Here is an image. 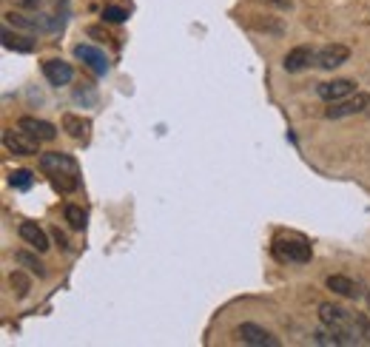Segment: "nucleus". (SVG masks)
I'll use <instances>...</instances> for the list:
<instances>
[{
	"mask_svg": "<svg viewBox=\"0 0 370 347\" xmlns=\"http://www.w3.org/2000/svg\"><path fill=\"white\" fill-rule=\"evenodd\" d=\"M353 327H356L359 344H370V316H364V313H353Z\"/></svg>",
	"mask_w": 370,
	"mask_h": 347,
	"instance_id": "aec40b11",
	"label": "nucleus"
},
{
	"mask_svg": "<svg viewBox=\"0 0 370 347\" xmlns=\"http://www.w3.org/2000/svg\"><path fill=\"white\" fill-rule=\"evenodd\" d=\"M12 4H15L18 9H38L43 0H12Z\"/></svg>",
	"mask_w": 370,
	"mask_h": 347,
	"instance_id": "393cba45",
	"label": "nucleus"
},
{
	"mask_svg": "<svg viewBox=\"0 0 370 347\" xmlns=\"http://www.w3.org/2000/svg\"><path fill=\"white\" fill-rule=\"evenodd\" d=\"M313 344H325V347H342L339 336H336L333 330H327L325 324H322V330H316V333H313Z\"/></svg>",
	"mask_w": 370,
	"mask_h": 347,
	"instance_id": "4be33fe9",
	"label": "nucleus"
},
{
	"mask_svg": "<svg viewBox=\"0 0 370 347\" xmlns=\"http://www.w3.org/2000/svg\"><path fill=\"white\" fill-rule=\"evenodd\" d=\"M271 254L276 256V262H293V265H305L313 256L310 242L299 234H279L271 245Z\"/></svg>",
	"mask_w": 370,
	"mask_h": 347,
	"instance_id": "7ed1b4c3",
	"label": "nucleus"
},
{
	"mask_svg": "<svg viewBox=\"0 0 370 347\" xmlns=\"http://www.w3.org/2000/svg\"><path fill=\"white\" fill-rule=\"evenodd\" d=\"M310 63H316V49H313V46H296V49H291V52L285 55L282 69H285L288 74H296V72H305Z\"/></svg>",
	"mask_w": 370,
	"mask_h": 347,
	"instance_id": "1a4fd4ad",
	"label": "nucleus"
},
{
	"mask_svg": "<svg viewBox=\"0 0 370 347\" xmlns=\"http://www.w3.org/2000/svg\"><path fill=\"white\" fill-rule=\"evenodd\" d=\"M74 57H77L86 69H91L97 77H106V74H108V57H106V52L80 43V46H74Z\"/></svg>",
	"mask_w": 370,
	"mask_h": 347,
	"instance_id": "6e6552de",
	"label": "nucleus"
},
{
	"mask_svg": "<svg viewBox=\"0 0 370 347\" xmlns=\"http://www.w3.org/2000/svg\"><path fill=\"white\" fill-rule=\"evenodd\" d=\"M237 336H240L245 344H251V347H279V339H276L271 330H265V327H259V324H254V322H242V324L237 327Z\"/></svg>",
	"mask_w": 370,
	"mask_h": 347,
	"instance_id": "423d86ee",
	"label": "nucleus"
},
{
	"mask_svg": "<svg viewBox=\"0 0 370 347\" xmlns=\"http://www.w3.org/2000/svg\"><path fill=\"white\" fill-rule=\"evenodd\" d=\"M60 125H63V131H66L72 140H77V142H86V140H89L91 120H86V117H80V114H63Z\"/></svg>",
	"mask_w": 370,
	"mask_h": 347,
	"instance_id": "4468645a",
	"label": "nucleus"
},
{
	"mask_svg": "<svg viewBox=\"0 0 370 347\" xmlns=\"http://www.w3.org/2000/svg\"><path fill=\"white\" fill-rule=\"evenodd\" d=\"M43 77L49 80V86H69L72 80H74V69L66 63V60H60V57H52V60H46L43 63Z\"/></svg>",
	"mask_w": 370,
	"mask_h": 347,
	"instance_id": "9d476101",
	"label": "nucleus"
},
{
	"mask_svg": "<svg viewBox=\"0 0 370 347\" xmlns=\"http://www.w3.org/2000/svg\"><path fill=\"white\" fill-rule=\"evenodd\" d=\"M18 128H23L26 134H32V137L40 140V142H52V140L57 137V128H55L52 123H46V120H38V117H21Z\"/></svg>",
	"mask_w": 370,
	"mask_h": 347,
	"instance_id": "f8f14e48",
	"label": "nucleus"
},
{
	"mask_svg": "<svg viewBox=\"0 0 370 347\" xmlns=\"http://www.w3.org/2000/svg\"><path fill=\"white\" fill-rule=\"evenodd\" d=\"M367 307H370V293H367Z\"/></svg>",
	"mask_w": 370,
	"mask_h": 347,
	"instance_id": "cd10ccee",
	"label": "nucleus"
},
{
	"mask_svg": "<svg viewBox=\"0 0 370 347\" xmlns=\"http://www.w3.org/2000/svg\"><path fill=\"white\" fill-rule=\"evenodd\" d=\"M63 217H66L69 228L83 231V225H86V214H83V208H77V205H66V208H63Z\"/></svg>",
	"mask_w": 370,
	"mask_h": 347,
	"instance_id": "412c9836",
	"label": "nucleus"
},
{
	"mask_svg": "<svg viewBox=\"0 0 370 347\" xmlns=\"http://www.w3.org/2000/svg\"><path fill=\"white\" fill-rule=\"evenodd\" d=\"M38 142H40V140H35L32 134H26L23 128H21V131H12V128L4 131V148H6L9 154H18V157H38V154H40V151H38Z\"/></svg>",
	"mask_w": 370,
	"mask_h": 347,
	"instance_id": "39448f33",
	"label": "nucleus"
},
{
	"mask_svg": "<svg viewBox=\"0 0 370 347\" xmlns=\"http://www.w3.org/2000/svg\"><path fill=\"white\" fill-rule=\"evenodd\" d=\"M268 4H274L279 9H291V0H268Z\"/></svg>",
	"mask_w": 370,
	"mask_h": 347,
	"instance_id": "bb28decb",
	"label": "nucleus"
},
{
	"mask_svg": "<svg viewBox=\"0 0 370 347\" xmlns=\"http://www.w3.org/2000/svg\"><path fill=\"white\" fill-rule=\"evenodd\" d=\"M316 94H319L325 103H339V100L356 94V83H353V80H330V83H319Z\"/></svg>",
	"mask_w": 370,
	"mask_h": 347,
	"instance_id": "9b49d317",
	"label": "nucleus"
},
{
	"mask_svg": "<svg viewBox=\"0 0 370 347\" xmlns=\"http://www.w3.org/2000/svg\"><path fill=\"white\" fill-rule=\"evenodd\" d=\"M15 262H18V265H26V268H29L32 273H38L40 279H43V276L49 273V271H46V265H43V262H40L38 256H32V254H26V251H18V254H15Z\"/></svg>",
	"mask_w": 370,
	"mask_h": 347,
	"instance_id": "6ab92c4d",
	"label": "nucleus"
},
{
	"mask_svg": "<svg viewBox=\"0 0 370 347\" xmlns=\"http://www.w3.org/2000/svg\"><path fill=\"white\" fill-rule=\"evenodd\" d=\"M9 186L18 188V191H29V188L35 186V174L26 171V168H18V171L9 174Z\"/></svg>",
	"mask_w": 370,
	"mask_h": 347,
	"instance_id": "a211bd4d",
	"label": "nucleus"
},
{
	"mask_svg": "<svg viewBox=\"0 0 370 347\" xmlns=\"http://www.w3.org/2000/svg\"><path fill=\"white\" fill-rule=\"evenodd\" d=\"M52 239H55V242H57V245H60V248H63V251H66V248H69V239H66V234H63V231H60V228H55V231H52Z\"/></svg>",
	"mask_w": 370,
	"mask_h": 347,
	"instance_id": "a878e982",
	"label": "nucleus"
},
{
	"mask_svg": "<svg viewBox=\"0 0 370 347\" xmlns=\"http://www.w3.org/2000/svg\"><path fill=\"white\" fill-rule=\"evenodd\" d=\"M40 171L49 177L52 188L60 191V194H74L80 188V165L72 154H63V151H46L40 154L38 159Z\"/></svg>",
	"mask_w": 370,
	"mask_h": 347,
	"instance_id": "f257e3e1",
	"label": "nucleus"
},
{
	"mask_svg": "<svg viewBox=\"0 0 370 347\" xmlns=\"http://www.w3.org/2000/svg\"><path fill=\"white\" fill-rule=\"evenodd\" d=\"M18 234H21V239H23L26 245H32L38 254L49 251V237H46V231H43L38 222H23V225L18 228Z\"/></svg>",
	"mask_w": 370,
	"mask_h": 347,
	"instance_id": "2eb2a0df",
	"label": "nucleus"
},
{
	"mask_svg": "<svg viewBox=\"0 0 370 347\" xmlns=\"http://www.w3.org/2000/svg\"><path fill=\"white\" fill-rule=\"evenodd\" d=\"M9 288H12V293H15L18 299H26L29 290H32V279L23 276L21 271H12V273H9Z\"/></svg>",
	"mask_w": 370,
	"mask_h": 347,
	"instance_id": "f3484780",
	"label": "nucleus"
},
{
	"mask_svg": "<svg viewBox=\"0 0 370 347\" xmlns=\"http://www.w3.org/2000/svg\"><path fill=\"white\" fill-rule=\"evenodd\" d=\"M254 26H257L259 32H271V35H282V26H279V23H271V21H265V23L259 21V23H254Z\"/></svg>",
	"mask_w": 370,
	"mask_h": 347,
	"instance_id": "b1692460",
	"label": "nucleus"
},
{
	"mask_svg": "<svg viewBox=\"0 0 370 347\" xmlns=\"http://www.w3.org/2000/svg\"><path fill=\"white\" fill-rule=\"evenodd\" d=\"M367 106H370V94H364V91H356V94H350V97H344V100H339V103H327V108H325V117H327V120L353 117V114H361Z\"/></svg>",
	"mask_w": 370,
	"mask_h": 347,
	"instance_id": "20e7f679",
	"label": "nucleus"
},
{
	"mask_svg": "<svg viewBox=\"0 0 370 347\" xmlns=\"http://www.w3.org/2000/svg\"><path fill=\"white\" fill-rule=\"evenodd\" d=\"M0 40H4V49L18 52V55H32L35 46H38L29 35H18V32H12L9 26H4V32H0Z\"/></svg>",
	"mask_w": 370,
	"mask_h": 347,
	"instance_id": "ddd939ff",
	"label": "nucleus"
},
{
	"mask_svg": "<svg viewBox=\"0 0 370 347\" xmlns=\"http://www.w3.org/2000/svg\"><path fill=\"white\" fill-rule=\"evenodd\" d=\"M327 290H333V293H339V296H347V299H356V296H361V290H359V285L350 279V276H342V273H336V276H327Z\"/></svg>",
	"mask_w": 370,
	"mask_h": 347,
	"instance_id": "dca6fc26",
	"label": "nucleus"
},
{
	"mask_svg": "<svg viewBox=\"0 0 370 347\" xmlns=\"http://www.w3.org/2000/svg\"><path fill=\"white\" fill-rule=\"evenodd\" d=\"M319 322L327 330H333L342 344H359V336H356V327H353V313H347L344 307H339L333 302H322L319 305Z\"/></svg>",
	"mask_w": 370,
	"mask_h": 347,
	"instance_id": "f03ea898",
	"label": "nucleus"
},
{
	"mask_svg": "<svg viewBox=\"0 0 370 347\" xmlns=\"http://www.w3.org/2000/svg\"><path fill=\"white\" fill-rule=\"evenodd\" d=\"M350 60V49L344 43H327L316 52V66L325 69V72H333L339 66H344Z\"/></svg>",
	"mask_w": 370,
	"mask_h": 347,
	"instance_id": "0eeeda50",
	"label": "nucleus"
},
{
	"mask_svg": "<svg viewBox=\"0 0 370 347\" xmlns=\"http://www.w3.org/2000/svg\"><path fill=\"white\" fill-rule=\"evenodd\" d=\"M125 18H128V12L120 9V6H106L103 9V21H108V23H123Z\"/></svg>",
	"mask_w": 370,
	"mask_h": 347,
	"instance_id": "5701e85b",
	"label": "nucleus"
}]
</instances>
